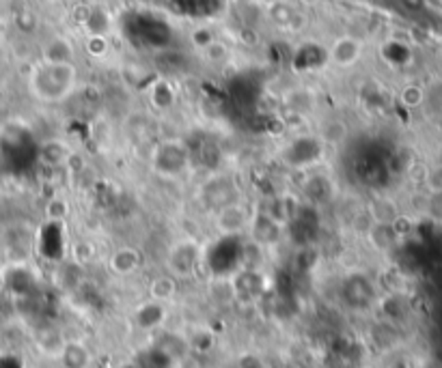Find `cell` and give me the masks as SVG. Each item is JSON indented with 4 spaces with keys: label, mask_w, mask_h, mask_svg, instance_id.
<instances>
[{
    "label": "cell",
    "mask_w": 442,
    "mask_h": 368,
    "mask_svg": "<svg viewBox=\"0 0 442 368\" xmlns=\"http://www.w3.org/2000/svg\"><path fill=\"white\" fill-rule=\"evenodd\" d=\"M177 291H179V280L173 278L171 273H162V275H158V278L151 280L149 298L156 304H167L177 296Z\"/></svg>",
    "instance_id": "10"
},
{
    "label": "cell",
    "mask_w": 442,
    "mask_h": 368,
    "mask_svg": "<svg viewBox=\"0 0 442 368\" xmlns=\"http://www.w3.org/2000/svg\"><path fill=\"white\" fill-rule=\"evenodd\" d=\"M67 215H69V205L63 198H52L46 205V217L50 222H63Z\"/></svg>",
    "instance_id": "13"
},
{
    "label": "cell",
    "mask_w": 442,
    "mask_h": 368,
    "mask_svg": "<svg viewBox=\"0 0 442 368\" xmlns=\"http://www.w3.org/2000/svg\"><path fill=\"white\" fill-rule=\"evenodd\" d=\"M71 254H73V259H76L78 265H89L91 261L95 259L98 248H95L93 242H91V239H76L73 246H71Z\"/></svg>",
    "instance_id": "11"
},
{
    "label": "cell",
    "mask_w": 442,
    "mask_h": 368,
    "mask_svg": "<svg viewBox=\"0 0 442 368\" xmlns=\"http://www.w3.org/2000/svg\"><path fill=\"white\" fill-rule=\"evenodd\" d=\"M201 52L205 54V59H208L210 63H223V61H227V57H229V48H227L225 43H220L218 39L208 41L203 48H201Z\"/></svg>",
    "instance_id": "12"
},
{
    "label": "cell",
    "mask_w": 442,
    "mask_h": 368,
    "mask_svg": "<svg viewBox=\"0 0 442 368\" xmlns=\"http://www.w3.org/2000/svg\"><path fill=\"white\" fill-rule=\"evenodd\" d=\"M78 82L73 63H42L28 76L30 93L44 104H59L67 99Z\"/></svg>",
    "instance_id": "1"
},
{
    "label": "cell",
    "mask_w": 442,
    "mask_h": 368,
    "mask_svg": "<svg viewBox=\"0 0 442 368\" xmlns=\"http://www.w3.org/2000/svg\"><path fill=\"white\" fill-rule=\"evenodd\" d=\"M0 287H3V275H0Z\"/></svg>",
    "instance_id": "14"
},
{
    "label": "cell",
    "mask_w": 442,
    "mask_h": 368,
    "mask_svg": "<svg viewBox=\"0 0 442 368\" xmlns=\"http://www.w3.org/2000/svg\"><path fill=\"white\" fill-rule=\"evenodd\" d=\"M54 368H63V366H59V364H57V366H54Z\"/></svg>",
    "instance_id": "15"
},
{
    "label": "cell",
    "mask_w": 442,
    "mask_h": 368,
    "mask_svg": "<svg viewBox=\"0 0 442 368\" xmlns=\"http://www.w3.org/2000/svg\"><path fill=\"white\" fill-rule=\"evenodd\" d=\"M252 222V215L246 202L242 200H231L227 205L218 207L214 211V231L223 237H233L244 233Z\"/></svg>",
    "instance_id": "4"
},
{
    "label": "cell",
    "mask_w": 442,
    "mask_h": 368,
    "mask_svg": "<svg viewBox=\"0 0 442 368\" xmlns=\"http://www.w3.org/2000/svg\"><path fill=\"white\" fill-rule=\"evenodd\" d=\"M76 48L67 37H52L42 50V63H73Z\"/></svg>",
    "instance_id": "8"
},
{
    "label": "cell",
    "mask_w": 442,
    "mask_h": 368,
    "mask_svg": "<svg viewBox=\"0 0 442 368\" xmlns=\"http://www.w3.org/2000/svg\"><path fill=\"white\" fill-rule=\"evenodd\" d=\"M360 57H362V41L352 35L337 37L335 43L328 50V61L341 69L356 65L360 61Z\"/></svg>",
    "instance_id": "5"
},
{
    "label": "cell",
    "mask_w": 442,
    "mask_h": 368,
    "mask_svg": "<svg viewBox=\"0 0 442 368\" xmlns=\"http://www.w3.org/2000/svg\"><path fill=\"white\" fill-rule=\"evenodd\" d=\"M108 267L115 275H130L140 267V254L134 248H119L110 254L108 259Z\"/></svg>",
    "instance_id": "9"
},
{
    "label": "cell",
    "mask_w": 442,
    "mask_h": 368,
    "mask_svg": "<svg viewBox=\"0 0 442 368\" xmlns=\"http://www.w3.org/2000/svg\"><path fill=\"white\" fill-rule=\"evenodd\" d=\"M151 171L169 181H177L190 171V151L188 146L177 138L162 140L154 146L151 159H149Z\"/></svg>",
    "instance_id": "2"
},
{
    "label": "cell",
    "mask_w": 442,
    "mask_h": 368,
    "mask_svg": "<svg viewBox=\"0 0 442 368\" xmlns=\"http://www.w3.org/2000/svg\"><path fill=\"white\" fill-rule=\"evenodd\" d=\"M201 252H203V248H201L196 239H190V237L179 239V242H175L169 248L167 273H171L177 280L192 278L199 267V261H201Z\"/></svg>",
    "instance_id": "3"
},
{
    "label": "cell",
    "mask_w": 442,
    "mask_h": 368,
    "mask_svg": "<svg viewBox=\"0 0 442 368\" xmlns=\"http://www.w3.org/2000/svg\"><path fill=\"white\" fill-rule=\"evenodd\" d=\"M57 362L63 368H91L93 356L82 340H65Z\"/></svg>",
    "instance_id": "7"
},
{
    "label": "cell",
    "mask_w": 442,
    "mask_h": 368,
    "mask_svg": "<svg viewBox=\"0 0 442 368\" xmlns=\"http://www.w3.org/2000/svg\"><path fill=\"white\" fill-rule=\"evenodd\" d=\"M203 196L208 198V205L216 211L218 207L227 205V202L237 200V188L229 181V177L218 175V177H212L203 186Z\"/></svg>",
    "instance_id": "6"
}]
</instances>
